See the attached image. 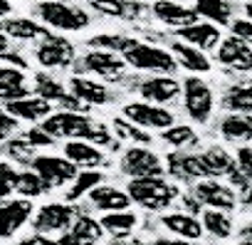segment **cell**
<instances>
[{"label": "cell", "mask_w": 252, "mask_h": 245, "mask_svg": "<svg viewBox=\"0 0 252 245\" xmlns=\"http://www.w3.org/2000/svg\"><path fill=\"white\" fill-rule=\"evenodd\" d=\"M47 134H52L55 139H87L96 146H111V134L106 132L104 124L99 121H92L87 114L82 111H67V109H60V111H52L42 124H40Z\"/></svg>", "instance_id": "1"}, {"label": "cell", "mask_w": 252, "mask_h": 245, "mask_svg": "<svg viewBox=\"0 0 252 245\" xmlns=\"http://www.w3.org/2000/svg\"><path fill=\"white\" fill-rule=\"evenodd\" d=\"M193 196L200 201V206H208V208H215V210H235L237 208V196L230 186L220 183L218 178H205L200 183L193 186Z\"/></svg>", "instance_id": "12"}, {"label": "cell", "mask_w": 252, "mask_h": 245, "mask_svg": "<svg viewBox=\"0 0 252 245\" xmlns=\"http://www.w3.org/2000/svg\"><path fill=\"white\" fill-rule=\"evenodd\" d=\"M69 92L82 99L87 106H101L111 99V92L106 89V84L96 82V79H89L84 74H74L72 82H69Z\"/></svg>", "instance_id": "23"}, {"label": "cell", "mask_w": 252, "mask_h": 245, "mask_svg": "<svg viewBox=\"0 0 252 245\" xmlns=\"http://www.w3.org/2000/svg\"><path fill=\"white\" fill-rule=\"evenodd\" d=\"M230 30H232L235 37H240V40H245L247 45H252V20H250V18H235V20L230 23Z\"/></svg>", "instance_id": "44"}, {"label": "cell", "mask_w": 252, "mask_h": 245, "mask_svg": "<svg viewBox=\"0 0 252 245\" xmlns=\"http://www.w3.org/2000/svg\"><path fill=\"white\" fill-rule=\"evenodd\" d=\"M89 203H92L96 210L116 213V210H129L134 201H131L129 191H121V188H116V186H96V188L89 193Z\"/></svg>", "instance_id": "22"}, {"label": "cell", "mask_w": 252, "mask_h": 245, "mask_svg": "<svg viewBox=\"0 0 252 245\" xmlns=\"http://www.w3.org/2000/svg\"><path fill=\"white\" fill-rule=\"evenodd\" d=\"M77 210L69 203H45L35 210L32 215V228L35 233L52 235V233H64L74 225Z\"/></svg>", "instance_id": "8"}, {"label": "cell", "mask_w": 252, "mask_h": 245, "mask_svg": "<svg viewBox=\"0 0 252 245\" xmlns=\"http://www.w3.org/2000/svg\"><path fill=\"white\" fill-rule=\"evenodd\" d=\"M32 215V198H0V238H13Z\"/></svg>", "instance_id": "10"}, {"label": "cell", "mask_w": 252, "mask_h": 245, "mask_svg": "<svg viewBox=\"0 0 252 245\" xmlns=\"http://www.w3.org/2000/svg\"><path fill=\"white\" fill-rule=\"evenodd\" d=\"M237 169L252 181V146H240L237 149Z\"/></svg>", "instance_id": "45"}, {"label": "cell", "mask_w": 252, "mask_h": 245, "mask_svg": "<svg viewBox=\"0 0 252 245\" xmlns=\"http://www.w3.org/2000/svg\"><path fill=\"white\" fill-rule=\"evenodd\" d=\"M25 84V74L18 67H0V92L8 87H20Z\"/></svg>", "instance_id": "41"}, {"label": "cell", "mask_w": 252, "mask_h": 245, "mask_svg": "<svg viewBox=\"0 0 252 245\" xmlns=\"http://www.w3.org/2000/svg\"><path fill=\"white\" fill-rule=\"evenodd\" d=\"M181 84H183V106H186L188 116L195 124H205L213 114V106H215L210 84L195 74H188Z\"/></svg>", "instance_id": "5"}, {"label": "cell", "mask_w": 252, "mask_h": 245, "mask_svg": "<svg viewBox=\"0 0 252 245\" xmlns=\"http://www.w3.org/2000/svg\"><path fill=\"white\" fill-rule=\"evenodd\" d=\"M5 114V106H0V116H3Z\"/></svg>", "instance_id": "57"}, {"label": "cell", "mask_w": 252, "mask_h": 245, "mask_svg": "<svg viewBox=\"0 0 252 245\" xmlns=\"http://www.w3.org/2000/svg\"><path fill=\"white\" fill-rule=\"evenodd\" d=\"M35 57L45 70H64L74 62L77 52H74V45L67 37L50 35L35 47Z\"/></svg>", "instance_id": "11"}, {"label": "cell", "mask_w": 252, "mask_h": 245, "mask_svg": "<svg viewBox=\"0 0 252 245\" xmlns=\"http://www.w3.org/2000/svg\"><path fill=\"white\" fill-rule=\"evenodd\" d=\"M139 92H141L144 102H154V104L163 106L183 92V84H178V79H173L171 74H156V77L144 79L139 84Z\"/></svg>", "instance_id": "15"}, {"label": "cell", "mask_w": 252, "mask_h": 245, "mask_svg": "<svg viewBox=\"0 0 252 245\" xmlns=\"http://www.w3.org/2000/svg\"><path fill=\"white\" fill-rule=\"evenodd\" d=\"M99 223H101L104 233H109L114 240H124L139 225V215L134 210H116V213H104Z\"/></svg>", "instance_id": "26"}, {"label": "cell", "mask_w": 252, "mask_h": 245, "mask_svg": "<svg viewBox=\"0 0 252 245\" xmlns=\"http://www.w3.org/2000/svg\"><path fill=\"white\" fill-rule=\"evenodd\" d=\"M195 13L215 25H230L232 23V5L227 0H195Z\"/></svg>", "instance_id": "31"}, {"label": "cell", "mask_w": 252, "mask_h": 245, "mask_svg": "<svg viewBox=\"0 0 252 245\" xmlns=\"http://www.w3.org/2000/svg\"><path fill=\"white\" fill-rule=\"evenodd\" d=\"M62 156H67V159H69L72 164H77L79 169H99V166H104V161H106L104 151H101L96 144L87 141V139H72V141H67Z\"/></svg>", "instance_id": "21"}, {"label": "cell", "mask_w": 252, "mask_h": 245, "mask_svg": "<svg viewBox=\"0 0 252 245\" xmlns=\"http://www.w3.org/2000/svg\"><path fill=\"white\" fill-rule=\"evenodd\" d=\"M176 37L181 42H188L198 50H215L222 40H220V28L215 23H208V20H198L195 25H188V28H181L176 30Z\"/></svg>", "instance_id": "18"}, {"label": "cell", "mask_w": 252, "mask_h": 245, "mask_svg": "<svg viewBox=\"0 0 252 245\" xmlns=\"http://www.w3.org/2000/svg\"><path fill=\"white\" fill-rule=\"evenodd\" d=\"M126 67V60L116 52H106V50H92L87 52L79 65H77V74H96V77H119Z\"/></svg>", "instance_id": "13"}, {"label": "cell", "mask_w": 252, "mask_h": 245, "mask_svg": "<svg viewBox=\"0 0 252 245\" xmlns=\"http://www.w3.org/2000/svg\"><path fill=\"white\" fill-rule=\"evenodd\" d=\"M10 10H13L10 0H0V20H5V18L10 15Z\"/></svg>", "instance_id": "50"}, {"label": "cell", "mask_w": 252, "mask_h": 245, "mask_svg": "<svg viewBox=\"0 0 252 245\" xmlns=\"http://www.w3.org/2000/svg\"><path fill=\"white\" fill-rule=\"evenodd\" d=\"M111 245H149V243H141V240H114Z\"/></svg>", "instance_id": "53"}, {"label": "cell", "mask_w": 252, "mask_h": 245, "mask_svg": "<svg viewBox=\"0 0 252 245\" xmlns=\"http://www.w3.org/2000/svg\"><path fill=\"white\" fill-rule=\"evenodd\" d=\"M240 238L252 240V223H247V225H242V228H240Z\"/></svg>", "instance_id": "52"}, {"label": "cell", "mask_w": 252, "mask_h": 245, "mask_svg": "<svg viewBox=\"0 0 252 245\" xmlns=\"http://www.w3.org/2000/svg\"><path fill=\"white\" fill-rule=\"evenodd\" d=\"M18 176L20 171L10 161H0V198H8L18 188Z\"/></svg>", "instance_id": "40"}, {"label": "cell", "mask_w": 252, "mask_h": 245, "mask_svg": "<svg viewBox=\"0 0 252 245\" xmlns=\"http://www.w3.org/2000/svg\"><path fill=\"white\" fill-rule=\"evenodd\" d=\"M5 52H10V37L0 30V55H5Z\"/></svg>", "instance_id": "49"}, {"label": "cell", "mask_w": 252, "mask_h": 245, "mask_svg": "<svg viewBox=\"0 0 252 245\" xmlns=\"http://www.w3.org/2000/svg\"><path fill=\"white\" fill-rule=\"evenodd\" d=\"M18 245H52V240L47 235H42V233H32V235L23 238Z\"/></svg>", "instance_id": "47"}, {"label": "cell", "mask_w": 252, "mask_h": 245, "mask_svg": "<svg viewBox=\"0 0 252 245\" xmlns=\"http://www.w3.org/2000/svg\"><path fill=\"white\" fill-rule=\"evenodd\" d=\"M45 191H50V188L45 186V181L40 178L37 171H32V169L20 171V176H18V188H15V193H18L20 198H37V196H42Z\"/></svg>", "instance_id": "38"}, {"label": "cell", "mask_w": 252, "mask_h": 245, "mask_svg": "<svg viewBox=\"0 0 252 245\" xmlns=\"http://www.w3.org/2000/svg\"><path fill=\"white\" fill-rule=\"evenodd\" d=\"M136 40L134 37H124V35H94L87 45H92L94 50H106V52H119L124 55Z\"/></svg>", "instance_id": "39"}, {"label": "cell", "mask_w": 252, "mask_h": 245, "mask_svg": "<svg viewBox=\"0 0 252 245\" xmlns=\"http://www.w3.org/2000/svg\"><path fill=\"white\" fill-rule=\"evenodd\" d=\"M161 139L168 144V146H176V149H183V146H190V144H198V134L190 124H176L163 129L161 132Z\"/></svg>", "instance_id": "37"}, {"label": "cell", "mask_w": 252, "mask_h": 245, "mask_svg": "<svg viewBox=\"0 0 252 245\" xmlns=\"http://www.w3.org/2000/svg\"><path fill=\"white\" fill-rule=\"evenodd\" d=\"M245 15L252 20V3H247V5H245Z\"/></svg>", "instance_id": "54"}, {"label": "cell", "mask_w": 252, "mask_h": 245, "mask_svg": "<svg viewBox=\"0 0 252 245\" xmlns=\"http://www.w3.org/2000/svg\"><path fill=\"white\" fill-rule=\"evenodd\" d=\"M30 169L40 174V178L45 181L47 188H62V186L72 183L79 174V166L72 164L67 156H47V154L35 156Z\"/></svg>", "instance_id": "7"}, {"label": "cell", "mask_w": 252, "mask_h": 245, "mask_svg": "<svg viewBox=\"0 0 252 245\" xmlns=\"http://www.w3.org/2000/svg\"><path fill=\"white\" fill-rule=\"evenodd\" d=\"M15 129H18V119H15V116H10V114L5 111L3 116H0V141L8 139Z\"/></svg>", "instance_id": "46"}, {"label": "cell", "mask_w": 252, "mask_h": 245, "mask_svg": "<svg viewBox=\"0 0 252 245\" xmlns=\"http://www.w3.org/2000/svg\"><path fill=\"white\" fill-rule=\"evenodd\" d=\"M52 245H77V240L72 238V233H62L57 240H52Z\"/></svg>", "instance_id": "48"}, {"label": "cell", "mask_w": 252, "mask_h": 245, "mask_svg": "<svg viewBox=\"0 0 252 245\" xmlns=\"http://www.w3.org/2000/svg\"><path fill=\"white\" fill-rule=\"evenodd\" d=\"M203 228L205 233H210L213 238H227L232 233V220L225 210H215V208H208L203 213Z\"/></svg>", "instance_id": "35"}, {"label": "cell", "mask_w": 252, "mask_h": 245, "mask_svg": "<svg viewBox=\"0 0 252 245\" xmlns=\"http://www.w3.org/2000/svg\"><path fill=\"white\" fill-rule=\"evenodd\" d=\"M5 111L10 116H15L18 121H45L50 114H52V102L42 99V97H23V99H13V102H5Z\"/></svg>", "instance_id": "20"}, {"label": "cell", "mask_w": 252, "mask_h": 245, "mask_svg": "<svg viewBox=\"0 0 252 245\" xmlns=\"http://www.w3.org/2000/svg\"><path fill=\"white\" fill-rule=\"evenodd\" d=\"M218 60L222 65L232 67L235 72H250L252 70V45L230 35L218 45Z\"/></svg>", "instance_id": "17"}, {"label": "cell", "mask_w": 252, "mask_h": 245, "mask_svg": "<svg viewBox=\"0 0 252 245\" xmlns=\"http://www.w3.org/2000/svg\"><path fill=\"white\" fill-rule=\"evenodd\" d=\"M200 159H203V166H205V171H208V178L230 176V174L237 169L235 159H232L225 149H220V146H210L208 151L200 154Z\"/></svg>", "instance_id": "29"}, {"label": "cell", "mask_w": 252, "mask_h": 245, "mask_svg": "<svg viewBox=\"0 0 252 245\" xmlns=\"http://www.w3.org/2000/svg\"><path fill=\"white\" fill-rule=\"evenodd\" d=\"M235 245H252V240H245V238H242V240H240V243H235Z\"/></svg>", "instance_id": "55"}, {"label": "cell", "mask_w": 252, "mask_h": 245, "mask_svg": "<svg viewBox=\"0 0 252 245\" xmlns=\"http://www.w3.org/2000/svg\"><path fill=\"white\" fill-rule=\"evenodd\" d=\"M126 60V65L134 70H146V72H156V74H171L178 70V60L173 52L146 45V42H134L129 50L121 55Z\"/></svg>", "instance_id": "4"}, {"label": "cell", "mask_w": 252, "mask_h": 245, "mask_svg": "<svg viewBox=\"0 0 252 245\" xmlns=\"http://www.w3.org/2000/svg\"><path fill=\"white\" fill-rule=\"evenodd\" d=\"M222 106L235 114H252V82L232 84L222 94Z\"/></svg>", "instance_id": "30"}, {"label": "cell", "mask_w": 252, "mask_h": 245, "mask_svg": "<svg viewBox=\"0 0 252 245\" xmlns=\"http://www.w3.org/2000/svg\"><path fill=\"white\" fill-rule=\"evenodd\" d=\"M111 127H114L116 137H119V139H124V141H134V144H151V134H149L146 129L136 127L134 121H129L126 116H116V119L111 121Z\"/></svg>", "instance_id": "36"}, {"label": "cell", "mask_w": 252, "mask_h": 245, "mask_svg": "<svg viewBox=\"0 0 252 245\" xmlns=\"http://www.w3.org/2000/svg\"><path fill=\"white\" fill-rule=\"evenodd\" d=\"M250 3H252V0H250Z\"/></svg>", "instance_id": "59"}, {"label": "cell", "mask_w": 252, "mask_h": 245, "mask_svg": "<svg viewBox=\"0 0 252 245\" xmlns=\"http://www.w3.org/2000/svg\"><path fill=\"white\" fill-rule=\"evenodd\" d=\"M121 171L129 178H149V176H163L166 166L161 164V156L154 154L146 146H131L121 156Z\"/></svg>", "instance_id": "9"}, {"label": "cell", "mask_w": 252, "mask_h": 245, "mask_svg": "<svg viewBox=\"0 0 252 245\" xmlns=\"http://www.w3.org/2000/svg\"><path fill=\"white\" fill-rule=\"evenodd\" d=\"M104 183V174L99 169H84L77 174V178L72 181V186L67 188V201H79L82 196H89L96 186Z\"/></svg>", "instance_id": "32"}, {"label": "cell", "mask_w": 252, "mask_h": 245, "mask_svg": "<svg viewBox=\"0 0 252 245\" xmlns=\"http://www.w3.org/2000/svg\"><path fill=\"white\" fill-rule=\"evenodd\" d=\"M121 116H126L129 121H134L136 127H141L146 132L149 129L163 132V129L176 124V114L161 104H154V102H129V104H124Z\"/></svg>", "instance_id": "6"}, {"label": "cell", "mask_w": 252, "mask_h": 245, "mask_svg": "<svg viewBox=\"0 0 252 245\" xmlns=\"http://www.w3.org/2000/svg\"><path fill=\"white\" fill-rule=\"evenodd\" d=\"M72 238L77 240V245H96L104 235V228L99 220L89 218V215H77L74 225L69 228Z\"/></svg>", "instance_id": "33"}, {"label": "cell", "mask_w": 252, "mask_h": 245, "mask_svg": "<svg viewBox=\"0 0 252 245\" xmlns=\"http://www.w3.org/2000/svg\"><path fill=\"white\" fill-rule=\"evenodd\" d=\"M0 30L13 40H45V37H50L47 25H40L30 18H10V20L5 18V20H0Z\"/></svg>", "instance_id": "24"}, {"label": "cell", "mask_w": 252, "mask_h": 245, "mask_svg": "<svg viewBox=\"0 0 252 245\" xmlns=\"http://www.w3.org/2000/svg\"><path fill=\"white\" fill-rule=\"evenodd\" d=\"M87 3L96 13H104V15H111V18H134V15L141 13V8L129 3V0H87Z\"/></svg>", "instance_id": "34"}, {"label": "cell", "mask_w": 252, "mask_h": 245, "mask_svg": "<svg viewBox=\"0 0 252 245\" xmlns=\"http://www.w3.org/2000/svg\"><path fill=\"white\" fill-rule=\"evenodd\" d=\"M168 166L166 171L176 178V181H200V178H208V171L203 166V159L200 154H168Z\"/></svg>", "instance_id": "19"}, {"label": "cell", "mask_w": 252, "mask_h": 245, "mask_svg": "<svg viewBox=\"0 0 252 245\" xmlns=\"http://www.w3.org/2000/svg\"><path fill=\"white\" fill-rule=\"evenodd\" d=\"M25 141H28L32 149H40V146H52L57 139H55L52 134H47L42 127H35V129L25 132Z\"/></svg>", "instance_id": "42"}, {"label": "cell", "mask_w": 252, "mask_h": 245, "mask_svg": "<svg viewBox=\"0 0 252 245\" xmlns=\"http://www.w3.org/2000/svg\"><path fill=\"white\" fill-rule=\"evenodd\" d=\"M151 13L156 15L158 23L173 28V30H181V28H188V25H195L198 23V13L195 8H186L181 3H173V0H156Z\"/></svg>", "instance_id": "16"}, {"label": "cell", "mask_w": 252, "mask_h": 245, "mask_svg": "<svg viewBox=\"0 0 252 245\" xmlns=\"http://www.w3.org/2000/svg\"><path fill=\"white\" fill-rule=\"evenodd\" d=\"M8 154L13 156V159H18V164L20 161H25V164H32V146L23 139V141H18V139H13L10 144H8Z\"/></svg>", "instance_id": "43"}, {"label": "cell", "mask_w": 252, "mask_h": 245, "mask_svg": "<svg viewBox=\"0 0 252 245\" xmlns=\"http://www.w3.org/2000/svg\"><path fill=\"white\" fill-rule=\"evenodd\" d=\"M173 3H190V0H173Z\"/></svg>", "instance_id": "56"}, {"label": "cell", "mask_w": 252, "mask_h": 245, "mask_svg": "<svg viewBox=\"0 0 252 245\" xmlns=\"http://www.w3.org/2000/svg\"><path fill=\"white\" fill-rule=\"evenodd\" d=\"M67 3H69V0H67Z\"/></svg>", "instance_id": "58"}, {"label": "cell", "mask_w": 252, "mask_h": 245, "mask_svg": "<svg viewBox=\"0 0 252 245\" xmlns=\"http://www.w3.org/2000/svg\"><path fill=\"white\" fill-rule=\"evenodd\" d=\"M35 92H37V97H42V99H47V102H57L62 109H67V111H82V114H87V104L82 102V99H77L72 92H67L55 77H50V74H45V72H40V74H35Z\"/></svg>", "instance_id": "14"}, {"label": "cell", "mask_w": 252, "mask_h": 245, "mask_svg": "<svg viewBox=\"0 0 252 245\" xmlns=\"http://www.w3.org/2000/svg\"><path fill=\"white\" fill-rule=\"evenodd\" d=\"M151 245H190V243H183V240H171V238H158V240H154Z\"/></svg>", "instance_id": "51"}, {"label": "cell", "mask_w": 252, "mask_h": 245, "mask_svg": "<svg viewBox=\"0 0 252 245\" xmlns=\"http://www.w3.org/2000/svg\"><path fill=\"white\" fill-rule=\"evenodd\" d=\"M220 134L225 141H252V114L230 111L220 121Z\"/></svg>", "instance_id": "28"}, {"label": "cell", "mask_w": 252, "mask_h": 245, "mask_svg": "<svg viewBox=\"0 0 252 245\" xmlns=\"http://www.w3.org/2000/svg\"><path fill=\"white\" fill-rule=\"evenodd\" d=\"M131 201L146 210H163L178 198V186L168 183L163 176H149V178H131L129 186Z\"/></svg>", "instance_id": "2"}, {"label": "cell", "mask_w": 252, "mask_h": 245, "mask_svg": "<svg viewBox=\"0 0 252 245\" xmlns=\"http://www.w3.org/2000/svg\"><path fill=\"white\" fill-rule=\"evenodd\" d=\"M37 18L52 28V30H62V33H79L84 28H89V15L87 10L69 5L67 0H42L35 5Z\"/></svg>", "instance_id": "3"}, {"label": "cell", "mask_w": 252, "mask_h": 245, "mask_svg": "<svg viewBox=\"0 0 252 245\" xmlns=\"http://www.w3.org/2000/svg\"><path fill=\"white\" fill-rule=\"evenodd\" d=\"M171 52L176 55L178 65L186 67L190 74H203V72L210 70V60L205 57V52L198 50V47H193V45H188V42L176 40V42L171 45Z\"/></svg>", "instance_id": "27"}, {"label": "cell", "mask_w": 252, "mask_h": 245, "mask_svg": "<svg viewBox=\"0 0 252 245\" xmlns=\"http://www.w3.org/2000/svg\"><path fill=\"white\" fill-rule=\"evenodd\" d=\"M161 223H163V228L168 233H173V235H178L183 240H200V235L205 230L203 223L195 215H190V213H166L161 218Z\"/></svg>", "instance_id": "25"}]
</instances>
